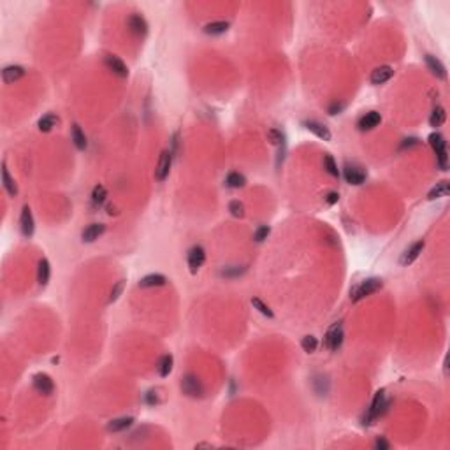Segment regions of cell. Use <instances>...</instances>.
<instances>
[{
    "label": "cell",
    "mask_w": 450,
    "mask_h": 450,
    "mask_svg": "<svg viewBox=\"0 0 450 450\" xmlns=\"http://www.w3.org/2000/svg\"><path fill=\"white\" fill-rule=\"evenodd\" d=\"M429 144H431V148L435 150V153H436L440 169L447 171V167H449V155H447L445 137H443L442 134H438V132H435V134L429 135Z\"/></svg>",
    "instance_id": "obj_1"
},
{
    "label": "cell",
    "mask_w": 450,
    "mask_h": 450,
    "mask_svg": "<svg viewBox=\"0 0 450 450\" xmlns=\"http://www.w3.org/2000/svg\"><path fill=\"white\" fill-rule=\"evenodd\" d=\"M382 280L380 278H368V280H364L361 285H357L354 290H352V301L354 303H357V301L364 299V297L371 296V294L378 292V290L382 289Z\"/></svg>",
    "instance_id": "obj_2"
},
{
    "label": "cell",
    "mask_w": 450,
    "mask_h": 450,
    "mask_svg": "<svg viewBox=\"0 0 450 450\" xmlns=\"http://www.w3.org/2000/svg\"><path fill=\"white\" fill-rule=\"evenodd\" d=\"M343 338H345V334H343V323L336 322V323H332V325L329 327V331L325 332L323 343H325V346L331 352H338L343 345Z\"/></svg>",
    "instance_id": "obj_3"
},
{
    "label": "cell",
    "mask_w": 450,
    "mask_h": 450,
    "mask_svg": "<svg viewBox=\"0 0 450 450\" xmlns=\"http://www.w3.org/2000/svg\"><path fill=\"white\" fill-rule=\"evenodd\" d=\"M181 390L189 397H202L204 396V385L195 375H185L181 380Z\"/></svg>",
    "instance_id": "obj_4"
},
{
    "label": "cell",
    "mask_w": 450,
    "mask_h": 450,
    "mask_svg": "<svg viewBox=\"0 0 450 450\" xmlns=\"http://www.w3.org/2000/svg\"><path fill=\"white\" fill-rule=\"evenodd\" d=\"M387 410V399H385V392L384 390H378L377 394H375V397H373V403H371V406H370V412H368V422H364V424H371L373 422L377 417H380L382 413Z\"/></svg>",
    "instance_id": "obj_5"
},
{
    "label": "cell",
    "mask_w": 450,
    "mask_h": 450,
    "mask_svg": "<svg viewBox=\"0 0 450 450\" xmlns=\"http://www.w3.org/2000/svg\"><path fill=\"white\" fill-rule=\"evenodd\" d=\"M204 260H206V252H204L202 247H192L189 250V257H187V262H189V269L192 274H195L197 271L202 267Z\"/></svg>",
    "instance_id": "obj_6"
},
{
    "label": "cell",
    "mask_w": 450,
    "mask_h": 450,
    "mask_svg": "<svg viewBox=\"0 0 450 450\" xmlns=\"http://www.w3.org/2000/svg\"><path fill=\"white\" fill-rule=\"evenodd\" d=\"M171 164H173V155L171 151L164 150L158 157V164H157V169H155V178L158 181H164L171 173Z\"/></svg>",
    "instance_id": "obj_7"
},
{
    "label": "cell",
    "mask_w": 450,
    "mask_h": 450,
    "mask_svg": "<svg viewBox=\"0 0 450 450\" xmlns=\"http://www.w3.org/2000/svg\"><path fill=\"white\" fill-rule=\"evenodd\" d=\"M32 382H34V388L37 390L39 394H43V396H50V394H53L55 384H53V380H51L50 375L37 373V375H34Z\"/></svg>",
    "instance_id": "obj_8"
},
{
    "label": "cell",
    "mask_w": 450,
    "mask_h": 450,
    "mask_svg": "<svg viewBox=\"0 0 450 450\" xmlns=\"http://www.w3.org/2000/svg\"><path fill=\"white\" fill-rule=\"evenodd\" d=\"M127 27H129V30L132 32V34L135 35V37H144V35L148 34V23H146V19L142 18L141 14H130L129 16V19H127Z\"/></svg>",
    "instance_id": "obj_9"
},
{
    "label": "cell",
    "mask_w": 450,
    "mask_h": 450,
    "mask_svg": "<svg viewBox=\"0 0 450 450\" xmlns=\"http://www.w3.org/2000/svg\"><path fill=\"white\" fill-rule=\"evenodd\" d=\"M104 64L109 70H113V74H116V76H120V77L129 76V67L125 65L124 60L118 58L116 55H108V57L104 58Z\"/></svg>",
    "instance_id": "obj_10"
},
{
    "label": "cell",
    "mask_w": 450,
    "mask_h": 450,
    "mask_svg": "<svg viewBox=\"0 0 450 450\" xmlns=\"http://www.w3.org/2000/svg\"><path fill=\"white\" fill-rule=\"evenodd\" d=\"M345 180H346V183H350V185H362L366 181V173H364V169L362 167H359V166H348L345 167Z\"/></svg>",
    "instance_id": "obj_11"
},
{
    "label": "cell",
    "mask_w": 450,
    "mask_h": 450,
    "mask_svg": "<svg viewBox=\"0 0 450 450\" xmlns=\"http://www.w3.org/2000/svg\"><path fill=\"white\" fill-rule=\"evenodd\" d=\"M424 247H426V243L424 241H417L413 243L412 247L408 248V250H404V254L401 255V265H410L412 262H415L417 258H419V255L422 254Z\"/></svg>",
    "instance_id": "obj_12"
},
{
    "label": "cell",
    "mask_w": 450,
    "mask_h": 450,
    "mask_svg": "<svg viewBox=\"0 0 450 450\" xmlns=\"http://www.w3.org/2000/svg\"><path fill=\"white\" fill-rule=\"evenodd\" d=\"M382 122V116L380 113L377 111H371V113H366L364 116H361V120L357 122V127L359 130H373L375 127H378Z\"/></svg>",
    "instance_id": "obj_13"
},
{
    "label": "cell",
    "mask_w": 450,
    "mask_h": 450,
    "mask_svg": "<svg viewBox=\"0 0 450 450\" xmlns=\"http://www.w3.org/2000/svg\"><path fill=\"white\" fill-rule=\"evenodd\" d=\"M394 76V69L390 65H380L371 72V83L373 85H384Z\"/></svg>",
    "instance_id": "obj_14"
},
{
    "label": "cell",
    "mask_w": 450,
    "mask_h": 450,
    "mask_svg": "<svg viewBox=\"0 0 450 450\" xmlns=\"http://www.w3.org/2000/svg\"><path fill=\"white\" fill-rule=\"evenodd\" d=\"M19 227H21V232H23V236H27V238H30L32 234H34V216H32V211L28 206H25L23 211H21V218H19Z\"/></svg>",
    "instance_id": "obj_15"
},
{
    "label": "cell",
    "mask_w": 450,
    "mask_h": 450,
    "mask_svg": "<svg viewBox=\"0 0 450 450\" xmlns=\"http://www.w3.org/2000/svg\"><path fill=\"white\" fill-rule=\"evenodd\" d=\"M106 232V225L104 223H92V225H88V227L83 231V234H81V239L85 243H93L95 239H99L100 236Z\"/></svg>",
    "instance_id": "obj_16"
},
{
    "label": "cell",
    "mask_w": 450,
    "mask_h": 450,
    "mask_svg": "<svg viewBox=\"0 0 450 450\" xmlns=\"http://www.w3.org/2000/svg\"><path fill=\"white\" fill-rule=\"evenodd\" d=\"M304 127L308 129L310 132H313L317 137L323 139V141H331V132H329V129H327L325 125L320 124V122H315V120H308V122H304Z\"/></svg>",
    "instance_id": "obj_17"
},
{
    "label": "cell",
    "mask_w": 450,
    "mask_h": 450,
    "mask_svg": "<svg viewBox=\"0 0 450 450\" xmlns=\"http://www.w3.org/2000/svg\"><path fill=\"white\" fill-rule=\"evenodd\" d=\"M25 72H27V70H25L21 65H9V67H5V69L2 70V79H4V83L11 85V83H14V81L21 79V77L25 76Z\"/></svg>",
    "instance_id": "obj_18"
},
{
    "label": "cell",
    "mask_w": 450,
    "mask_h": 450,
    "mask_svg": "<svg viewBox=\"0 0 450 450\" xmlns=\"http://www.w3.org/2000/svg\"><path fill=\"white\" fill-rule=\"evenodd\" d=\"M426 64H427V67H429V70H431L438 79H447L445 65L440 62L438 58L433 57V55H426Z\"/></svg>",
    "instance_id": "obj_19"
},
{
    "label": "cell",
    "mask_w": 450,
    "mask_h": 450,
    "mask_svg": "<svg viewBox=\"0 0 450 450\" xmlns=\"http://www.w3.org/2000/svg\"><path fill=\"white\" fill-rule=\"evenodd\" d=\"M134 424V417H120V419H115L108 424V431L109 433H120V431H125L129 427Z\"/></svg>",
    "instance_id": "obj_20"
},
{
    "label": "cell",
    "mask_w": 450,
    "mask_h": 450,
    "mask_svg": "<svg viewBox=\"0 0 450 450\" xmlns=\"http://www.w3.org/2000/svg\"><path fill=\"white\" fill-rule=\"evenodd\" d=\"M167 283V278L164 274H148V276L141 278L139 287L141 289H150V287H162Z\"/></svg>",
    "instance_id": "obj_21"
},
{
    "label": "cell",
    "mask_w": 450,
    "mask_h": 450,
    "mask_svg": "<svg viewBox=\"0 0 450 450\" xmlns=\"http://www.w3.org/2000/svg\"><path fill=\"white\" fill-rule=\"evenodd\" d=\"M50 276H51V265H50V260L48 258H43V260L39 262V269H37V281L41 287H46L48 281H50Z\"/></svg>",
    "instance_id": "obj_22"
},
{
    "label": "cell",
    "mask_w": 450,
    "mask_h": 450,
    "mask_svg": "<svg viewBox=\"0 0 450 450\" xmlns=\"http://www.w3.org/2000/svg\"><path fill=\"white\" fill-rule=\"evenodd\" d=\"M450 193V185L449 181H440L436 183V187L427 193V199L429 200H435V199H442V197H447Z\"/></svg>",
    "instance_id": "obj_23"
},
{
    "label": "cell",
    "mask_w": 450,
    "mask_h": 450,
    "mask_svg": "<svg viewBox=\"0 0 450 450\" xmlns=\"http://www.w3.org/2000/svg\"><path fill=\"white\" fill-rule=\"evenodd\" d=\"M173 364H174V359L171 354H166L164 357L158 361V375H160L162 378L169 377V373L173 371Z\"/></svg>",
    "instance_id": "obj_24"
},
{
    "label": "cell",
    "mask_w": 450,
    "mask_h": 450,
    "mask_svg": "<svg viewBox=\"0 0 450 450\" xmlns=\"http://www.w3.org/2000/svg\"><path fill=\"white\" fill-rule=\"evenodd\" d=\"M225 185L229 189H243L247 185V178L243 176L241 173H229L227 178H225Z\"/></svg>",
    "instance_id": "obj_25"
},
{
    "label": "cell",
    "mask_w": 450,
    "mask_h": 450,
    "mask_svg": "<svg viewBox=\"0 0 450 450\" xmlns=\"http://www.w3.org/2000/svg\"><path fill=\"white\" fill-rule=\"evenodd\" d=\"M70 135H72L74 146H76L77 150H85L86 148V135H85V132L81 130L79 125H72V132H70Z\"/></svg>",
    "instance_id": "obj_26"
},
{
    "label": "cell",
    "mask_w": 450,
    "mask_h": 450,
    "mask_svg": "<svg viewBox=\"0 0 450 450\" xmlns=\"http://www.w3.org/2000/svg\"><path fill=\"white\" fill-rule=\"evenodd\" d=\"M227 30H229L227 21H215V23H208L204 27V32L208 35H220V34H225Z\"/></svg>",
    "instance_id": "obj_27"
},
{
    "label": "cell",
    "mask_w": 450,
    "mask_h": 450,
    "mask_svg": "<svg viewBox=\"0 0 450 450\" xmlns=\"http://www.w3.org/2000/svg\"><path fill=\"white\" fill-rule=\"evenodd\" d=\"M57 124H58L57 116H55V115H46V116H43V118L39 120L37 127H39V130H41V132H50V130H53V127H57Z\"/></svg>",
    "instance_id": "obj_28"
},
{
    "label": "cell",
    "mask_w": 450,
    "mask_h": 450,
    "mask_svg": "<svg viewBox=\"0 0 450 450\" xmlns=\"http://www.w3.org/2000/svg\"><path fill=\"white\" fill-rule=\"evenodd\" d=\"M447 120V113L445 109L442 108V106H438V108H435V111H433L431 118H429V124H431V127H442L443 124H445Z\"/></svg>",
    "instance_id": "obj_29"
},
{
    "label": "cell",
    "mask_w": 450,
    "mask_h": 450,
    "mask_svg": "<svg viewBox=\"0 0 450 450\" xmlns=\"http://www.w3.org/2000/svg\"><path fill=\"white\" fill-rule=\"evenodd\" d=\"M108 199V190L104 189L102 185H97L92 192V202L93 206H102Z\"/></svg>",
    "instance_id": "obj_30"
},
{
    "label": "cell",
    "mask_w": 450,
    "mask_h": 450,
    "mask_svg": "<svg viewBox=\"0 0 450 450\" xmlns=\"http://www.w3.org/2000/svg\"><path fill=\"white\" fill-rule=\"evenodd\" d=\"M2 178H4V189L7 190L9 195L14 197L16 193H18V189H16L14 180H12V178L9 176V171H7V167H5V166L2 167Z\"/></svg>",
    "instance_id": "obj_31"
},
{
    "label": "cell",
    "mask_w": 450,
    "mask_h": 450,
    "mask_svg": "<svg viewBox=\"0 0 450 450\" xmlns=\"http://www.w3.org/2000/svg\"><path fill=\"white\" fill-rule=\"evenodd\" d=\"M252 304H254V308L258 310V312H260L264 317H269V319H273V317H274L273 310H271L269 306H267V304H265L262 299H258V297H252Z\"/></svg>",
    "instance_id": "obj_32"
},
{
    "label": "cell",
    "mask_w": 450,
    "mask_h": 450,
    "mask_svg": "<svg viewBox=\"0 0 450 450\" xmlns=\"http://www.w3.org/2000/svg\"><path fill=\"white\" fill-rule=\"evenodd\" d=\"M323 169H325L327 173L331 174V176L339 178V169H338V164H336V162H334V158H332L331 155H325V157H323Z\"/></svg>",
    "instance_id": "obj_33"
},
{
    "label": "cell",
    "mask_w": 450,
    "mask_h": 450,
    "mask_svg": "<svg viewBox=\"0 0 450 450\" xmlns=\"http://www.w3.org/2000/svg\"><path fill=\"white\" fill-rule=\"evenodd\" d=\"M301 346H303V350L306 354H313L317 350V346H319V341H317L315 336H304L303 341H301Z\"/></svg>",
    "instance_id": "obj_34"
},
{
    "label": "cell",
    "mask_w": 450,
    "mask_h": 450,
    "mask_svg": "<svg viewBox=\"0 0 450 450\" xmlns=\"http://www.w3.org/2000/svg\"><path fill=\"white\" fill-rule=\"evenodd\" d=\"M229 211H231V215L236 216V218H243V216H245V206H243V202H239V200H231V202H229Z\"/></svg>",
    "instance_id": "obj_35"
},
{
    "label": "cell",
    "mask_w": 450,
    "mask_h": 450,
    "mask_svg": "<svg viewBox=\"0 0 450 450\" xmlns=\"http://www.w3.org/2000/svg\"><path fill=\"white\" fill-rule=\"evenodd\" d=\"M271 234V227L269 225H260V227L255 231L254 234V241L255 243H262L264 239H267V236Z\"/></svg>",
    "instance_id": "obj_36"
},
{
    "label": "cell",
    "mask_w": 450,
    "mask_h": 450,
    "mask_svg": "<svg viewBox=\"0 0 450 450\" xmlns=\"http://www.w3.org/2000/svg\"><path fill=\"white\" fill-rule=\"evenodd\" d=\"M124 287H125V281L124 280H120L118 283L113 287L111 296H109V303H115V301L118 299L120 296H122V292H124Z\"/></svg>",
    "instance_id": "obj_37"
},
{
    "label": "cell",
    "mask_w": 450,
    "mask_h": 450,
    "mask_svg": "<svg viewBox=\"0 0 450 450\" xmlns=\"http://www.w3.org/2000/svg\"><path fill=\"white\" fill-rule=\"evenodd\" d=\"M267 139H269L271 144H281L283 142V134L280 130H276V129H271L267 132Z\"/></svg>",
    "instance_id": "obj_38"
},
{
    "label": "cell",
    "mask_w": 450,
    "mask_h": 450,
    "mask_svg": "<svg viewBox=\"0 0 450 450\" xmlns=\"http://www.w3.org/2000/svg\"><path fill=\"white\" fill-rule=\"evenodd\" d=\"M343 108H345V104H343V102H334V104L329 108V115H338V113L343 111Z\"/></svg>",
    "instance_id": "obj_39"
},
{
    "label": "cell",
    "mask_w": 450,
    "mask_h": 450,
    "mask_svg": "<svg viewBox=\"0 0 450 450\" xmlns=\"http://www.w3.org/2000/svg\"><path fill=\"white\" fill-rule=\"evenodd\" d=\"M338 199H339V193L338 192H331V193H327V199L325 200H327V204H331V206H332V204L338 202Z\"/></svg>",
    "instance_id": "obj_40"
},
{
    "label": "cell",
    "mask_w": 450,
    "mask_h": 450,
    "mask_svg": "<svg viewBox=\"0 0 450 450\" xmlns=\"http://www.w3.org/2000/svg\"><path fill=\"white\" fill-rule=\"evenodd\" d=\"M415 144H419V139H415V137L404 139V142L401 144V148H410V146H415Z\"/></svg>",
    "instance_id": "obj_41"
},
{
    "label": "cell",
    "mask_w": 450,
    "mask_h": 450,
    "mask_svg": "<svg viewBox=\"0 0 450 450\" xmlns=\"http://www.w3.org/2000/svg\"><path fill=\"white\" fill-rule=\"evenodd\" d=\"M375 447H377V449H390V443L385 442L384 438H380V440H377V442H375Z\"/></svg>",
    "instance_id": "obj_42"
}]
</instances>
